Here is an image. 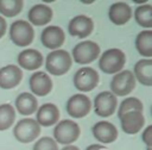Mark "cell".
I'll list each match as a JSON object with an SVG mask.
<instances>
[{
    "instance_id": "cell-1",
    "label": "cell",
    "mask_w": 152,
    "mask_h": 150,
    "mask_svg": "<svg viewBox=\"0 0 152 150\" xmlns=\"http://www.w3.org/2000/svg\"><path fill=\"white\" fill-rule=\"evenodd\" d=\"M125 63L126 56L124 51L116 48L106 50L99 60V67L106 74H118L122 70Z\"/></svg>"
},
{
    "instance_id": "cell-2",
    "label": "cell",
    "mask_w": 152,
    "mask_h": 150,
    "mask_svg": "<svg viewBox=\"0 0 152 150\" xmlns=\"http://www.w3.org/2000/svg\"><path fill=\"white\" fill-rule=\"evenodd\" d=\"M71 57L68 51L57 49L51 51L45 61V68L46 70L55 76H59L65 74L71 68Z\"/></svg>"
},
{
    "instance_id": "cell-3",
    "label": "cell",
    "mask_w": 152,
    "mask_h": 150,
    "mask_svg": "<svg viewBox=\"0 0 152 150\" xmlns=\"http://www.w3.org/2000/svg\"><path fill=\"white\" fill-rule=\"evenodd\" d=\"M81 130L74 120H62L53 129V140L58 144H71L80 137Z\"/></svg>"
},
{
    "instance_id": "cell-4",
    "label": "cell",
    "mask_w": 152,
    "mask_h": 150,
    "mask_svg": "<svg viewBox=\"0 0 152 150\" xmlns=\"http://www.w3.org/2000/svg\"><path fill=\"white\" fill-rule=\"evenodd\" d=\"M34 38L32 25L26 20H15L10 26V39L18 46H27Z\"/></svg>"
},
{
    "instance_id": "cell-5",
    "label": "cell",
    "mask_w": 152,
    "mask_h": 150,
    "mask_svg": "<svg viewBox=\"0 0 152 150\" xmlns=\"http://www.w3.org/2000/svg\"><path fill=\"white\" fill-rule=\"evenodd\" d=\"M39 133L40 126L36 121V119L32 118H24L19 120L13 129V135L20 143H31L36 138H38Z\"/></svg>"
},
{
    "instance_id": "cell-6",
    "label": "cell",
    "mask_w": 152,
    "mask_h": 150,
    "mask_svg": "<svg viewBox=\"0 0 152 150\" xmlns=\"http://www.w3.org/2000/svg\"><path fill=\"white\" fill-rule=\"evenodd\" d=\"M135 88V77L131 70H121L110 81V90L116 96H126Z\"/></svg>"
},
{
    "instance_id": "cell-7",
    "label": "cell",
    "mask_w": 152,
    "mask_h": 150,
    "mask_svg": "<svg viewBox=\"0 0 152 150\" xmlns=\"http://www.w3.org/2000/svg\"><path fill=\"white\" fill-rule=\"evenodd\" d=\"M100 55V46L93 40H83L72 49V58L78 64H88Z\"/></svg>"
},
{
    "instance_id": "cell-8",
    "label": "cell",
    "mask_w": 152,
    "mask_h": 150,
    "mask_svg": "<svg viewBox=\"0 0 152 150\" xmlns=\"http://www.w3.org/2000/svg\"><path fill=\"white\" fill-rule=\"evenodd\" d=\"M99 74L90 67L80 68L74 75V86L81 92H90L99 85Z\"/></svg>"
},
{
    "instance_id": "cell-9",
    "label": "cell",
    "mask_w": 152,
    "mask_h": 150,
    "mask_svg": "<svg viewBox=\"0 0 152 150\" xmlns=\"http://www.w3.org/2000/svg\"><path fill=\"white\" fill-rule=\"evenodd\" d=\"M118 106V98L112 92H101L94 99V111L99 117H110Z\"/></svg>"
},
{
    "instance_id": "cell-10",
    "label": "cell",
    "mask_w": 152,
    "mask_h": 150,
    "mask_svg": "<svg viewBox=\"0 0 152 150\" xmlns=\"http://www.w3.org/2000/svg\"><path fill=\"white\" fill-rule=\"evenodd\" d=\"M91 108L90 99L84 94H75L66 101V112L72 118L86 117Z\"/></svg>"
},
{
    "instance_id": "cell-11",
    "label": "cell",
    "mask_w": 152,
    "mask_h": 150,
    "mask_svg": "<svg viewBox=\"0 0 152 150\" xmlns=\"http://www.w3.org/2000/svg\"><path fill=\"white\" fill-rule=\"evenodd\" d=\"M94 30V21L91 18L80 14L74 17L68 25V31L71 36L78 37V38H86L88 37Z\"/></svg>"
},
{
    "instance_id": "cell-12",
    "label": "cell",
    "mask_w": 152,
    "mask_h": 150,
    "mask_svg": "<svg viewBox=\"0 0 152 150\" xmlns=\"http://www.w3.org/2000/svg\"><path fill=\"white\" fill-rule=\"evenodd\" d=\"M40 39H42V43L45 48L51 49L53 51V50H57L58 48H61L63 45L64 39H65V35H64V31L59 26L51 25V26L45 27L42 31Z\"/></svg>"
},
{
    "instance_id": "cell-13",
    "label": "cell",
    "mask_w": 152,
    "mask_h": 150,
    "mask_svg": "<svg viewBox=\"0 0 152 150\" xmlns=\"http://www.w3.org/2000/svg\"><path fill=\"white\" fill-rule=\"evenodd\" d=\"M30 89L34 95L45 96L52 89V81L45 71H36L30 77Z\"/></svg>"
},
{
    "instance_id": "cell-14",
    "label": "cell",
    "mask_w": 152,
    "mask_h": 150,
    "mask_svg": "<svg viewBox=\"0 0 152 150\" xmlns=\"http://www.w3.org/2000/svg\"><path fill=\"white\" fill-rule=\"evenodd\" d=\"M120 123H121V129L127 135H135L138 133L144 124H145V118L142 112H127L124 115L120 117Z\"/></svg>"
},
{
    "instance_id": "cell-15",
    "label": "cell",
    "mask_w": 152,
    "mask_h": 150,
    "mask_svg": "<svg viewBox=\"0 0 152 150\" xmlns=\"http://www.w3.org/2000/svg\"><path fill=\"white\" fill-rule=\"evenodd\" d=\"M93 136L96 140H99L100 143L103 144H109L113 143L116 138H118V130L116 127L109 123V121H97L93 129H91Z\"/></svg>"
},
{
    "instance_id": "cell-16",
    "label": "cell",
    "mask_w": 152,
    "mask_h": 150,
    "mask_svg": "<svg viewBox=\"0 0 152 150\" xmlns=\"http://www.w3.org/2000/svg\"><path fill=\"white\" fill-rule=\"evenodd\" d=\"M23 79V71L18 65L10 64L0 69V88L11 89L17 87Z\"/></svg>"
},
{
    "instance_id": "cell-17",
    "label": "cell",
    "mask_w": 152,
    "mask_h": 150,
    "mask_svg": "<svg viewBox=\"0 0 152 150\" xmlns=\"http://www.w3.org/2000/svg\"><path fill=\"white\" fill-rule=\"evenodd\" d=\"M58 119H59V110L55 104L51 102L44 104L37 111L36 121L38 123L39 126H45V127L52 126L57 124Z\"/></svg>"
},
{
    "instance_id": "cell-18",
    "label": "cell",
    "mask_w": 152,
    "mask_h": 150,
    "mask_svg": "<svg viewBox=\"0 0 152 150\" xmlns=\"http://www.w3.org/2000/svg\"><path fill=\"white\" fill-rule=\"evenodd\" d=\"M18 63L20 68L26 70H36L43 64V55L36 49H25L18 55Z\"/></svg>"
},
{
    "instance_id": "cell-19",
    "label": "cell",
    "mask_w": 152,
    "mask_h": 150,
    "mask_svg": "<svg viewBox=\"0 0 152 150\" xmlns=\"http://www.w3.org/2000/svg\"><path fill=\"white\" fill-rule=\"evenodd\" d=\"M28 21L37 26L46 25L52 19V10L46 4H37L32 6L27 13Z\"/></svg>"
},
{
    "instance_id": "cell-20",
    "label": "cell",
    "mask_w": 152,
    "mask_h": 150,
    "mask_svg": "<svg viewBox=\"0 0 152 150\" xmlns=\"http://www.w3.org/2000/svg\"><path fill=\"white\" fill-rule=\"evenodd\" d=\"M109 19L115 25H124L132 18V8L126 2H114L108 11Z\"/></svg>"
},
{
    "instance_id": "cell-21",
    "label": "cell",
    "mask_w": 152,
    "mask_h": 150,
    "mask_svg": "<svg viewBox=\"0 0 152 150\" xmlns=\"http://www.w3.org/2000/svg\"><path fill=\"white\" fill-rule=\"evenodd\" d=\"M15 108L19 112V114H21V115H31L37 111L38 101L33 94L24 92L17 96Z\"/></svg>"
},
{
    "instance_id": "cell-22",
    "label": "cell",
    "mask_w": 152,
    "mask_h": 150,
    "mask_svg": "<svg viewBox=\"0 0 152 150\" xmlns=\"http://www.w3.org/2000/svg\"><path fill=\"white\" fill-rule=\"evenodd\" d=\"M134 77L144 86H152V61L142 58L134 65Z\"/></svg>"
},
{
    "instance_id": "cell-23",
    "label": "cell",
    "mask_w": 152,
    "mask_h": 150,
    "mask_svg": "<svg viewBox=\"0 0 152 150\" xmlns=\"http://www.w3.org/2000/svg\"><path fill=\"white\" fill-rule=\"evenodd\" d=\"M135 48L138 52L144 57L152 56V31L144 30L135 37Z\"/></svg>"
},
{
    "instance_id": "cell-24",
    "label": "cell",
    "mask_w": 152,
    "mask_h": 150,
    "mask_svg": "<svg viewBox=\"0 0 152 150\" xmlns=\"http://www.w3.org/2000/svg\"><path fill=\"white\" fill-rule=\"evenodd\" d=\"M134 18L140 26L146 29L152 27V5L144 4L138 6L134 11Z\"/></svg>"
},
{
    "instance_id": "cell-25",
    "label": "cell",
    "mask_w": 152,
    "mask_h": 150,
    "mask_svg": "<svg viewBox=\"0 0 152 150\" xmlns=\"http://www.w3.org/2000/svg\"><path fill=\"white\" fill-rule=\"evenodd\" d=\"M15 119V111L10 104L0 105V131L10 129Z\"/></svg>"
},
{
    "instance_id": "cell-26",
    "label": "cell",
    "mask_w": 152,
    "mask_h": 150,
    "mask_svg": "<svg viewBox=\"0 0 152 150\" xmlns=\"http://www.w3.org/2000/svg\"><path fill=\"white\" fill-rule=\"evenodd\" d=\"M21 0H0V13L5 17H15L23 10Z\"/></svg>"
},
{
    "instance_id": "cell-27",
    "label": "cell",
    "mask_w": 152,
    "mask_h": 150,
    "mask_svg": "<svg viewBox=\"0 0 152 150\" xmlns=\"http://www.w3.org/2000/svg\"><path fill=\"white\" fill-rule=\"evenodd\" d=\"M133 111L142 112V111H144V105H142V102H141L138 98L129 96V98L124 99L122 102L120 104V107H119V111H118V115H119V118H120V117L124 115L125 113H127V112H133Z\"/></svg>"
},
{
    "instance_id": "cell-28",
    "label": "cell",
    "mask_w": 152,
    "mask_h": 150,
    "mask_svg": "<svg viewBox=\"0 0 152 150\" xmlns=\"http://www.w3.org/2000/svg\"><path fill=\"white\" fill-rule=\"evenodd\" d=\"M33 150H58V144L51 137H42L33 145Z\"/></svg>"
},
{
    "instance_id": "cell-29",
    "label": "cell",
    "mask_w": 152,
    "mask_h": 150,
    "mask_svg": "<svg viewBox=\"0 0 152 150\" xmlns=\"http://www.w3.org/2000/svg\"><path fill=\"white\" fill-rule=\"evenodd\" d=\"M141 139L146 144L147 148H151V145H152V126L151 125H148L144 130V132L141 135Z\"/></svg>"
},
{
    "instance_id": "cell-30",
    "label": "cell",
    "mask_w": 152,
    "mask_h": 150,
    "mask_svg": "<svg viewBox=\"0 0 152 150\" xmlns=\"http://www.w3.org/2000/svg\"><path fill=\"white\" fill-rule=\"evenodd\" d=\"M6 30H7V23L2 17H0V38L5 35Z\"/></svg>"
},
{
    "instance_id": "cell-31",
    "label": "cell",
    "mask_w": 152,
    "mask_h": 150,
    "mask_svg": "<svg viewBox=\"0 0 152 150\" xmlns=\"http://www.w3.org/2000/svg\"><path fill=\"white\" fill-rule=\"evenodd\" d=\"M86 150H108L104 145H101V144H91L89 146H87Z\"/></svg>"
},
{
    "instance_id": "cell-32",
    "label": "cell",
    "mask_w": 152,
    "mask_h": 150,
    "mask_svg": "<svg viewBox=\"0 0 152 150\" xmlns=\"http://www.w3.org/2000/svg\"><path fill=\"white\" fill-rule=\"evenodd\" d=\"M62 150H80L77 146H75V145H65Z\"/></svg>"
},
{
    "instance_id": "cell-33",
    "label": "cell",
    "mask_w": 152,
    "mask_h": 150,
    "mask_svg": "<svg viewBox=\"0 0 152 150\" xmlns=\"http://www.w3.org/2000/svg\"><path fill=\"white\" fill-rule=\"evenodd\" d=\"M82 2H83V4H93V0H88V1H86V0H83Z\"/></svg>"
},
{
    "instance_id": "cell-34",
    "label": "cell",
    "mask_w": 152,
    "mask_h": 150,
    "mask_svg": "<svg viewBox=\"0 0 152 150\" xmlns=\"http://www.w3.org/2000/svg\"><path fill=\"white\" fill-rule=\"evenodd\" d=\"M147 150H151V148H147Z\"/></svg>"
}]
</instances>
